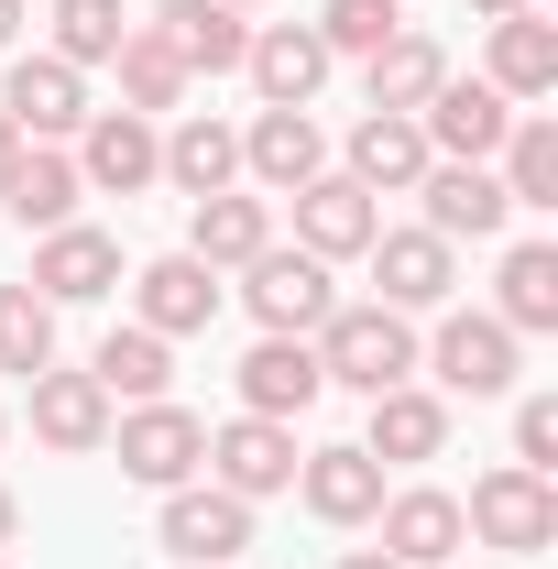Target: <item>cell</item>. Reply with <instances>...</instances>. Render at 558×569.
<instances>
[{
    "mask_svg": "<svg viewBox=\"0 0 558 569\" xmlns=\"http://www.w3.org/2000/svg\"><path fill=\"white\" fill-rule=\"evenodd\" d=\"M307 351H318L329 383L383 395V383H417V318H395V307H329Z\"/></svg>",
    "mask_w": 558,
    "mask_h": 569,
    "instance_id": "obj_1",
    "label": "cell"
},
{
    "mask_svg": "<svg viewBox=\"0 0 558 569\" xmlns=\"http://www.w3.org/2000/svg\"><path fill=\"white\" fill-rule=\"evenodd\" d=\"M417 361L438 372V395H471V406H492V395H515V361H526V340H515L492 307H438V340H417Z\"/></svg>",
    "mask_w": 558,
    "mask_h": 569,
    "instance_id": "obj_2",
    "label": "cell"
},
{
    "mask_svg": "<svg viewBox=\"0 0 558 569\" xmlns=\"http://www.w3.org/2000/svg\"><path fill=\"white\" fill-rule=\"evenodd\" d=\"M460 526H471L482 548H504V559H548V548H558V482L504 460V471H482V482H471Z\"/></svg>",
    "mask_w": 558,
    "mask_h": 569,
    "instance_id": "obj_3",
    "label": "cell"
},
{
    "mask_svg": "<svg viewBox=\"0 0 558 569\" xmlns=\"http://www.w3.org/2000/svg\"><path fill=\"white\" fill-rule=\"evenodd\" d=\"M241 307L263 318V340H318V318L340 307V284H329V263H318V252L263 241V252L241 263Z\"/></svg>",
    "mask_w": 558,
    "mask_h": 569,
    "instance_id": "obj_4",
    "label": "cell"
},
{
    "mask_svg": "<svg viewBox=\"0 0 558 569\" xmlns=\"http://www.w3.org/2000/svg\"><path fill=\"white\" fill-rule=\"evenodd\" d=\"M110 449H121V482L142 493H176V482H198V460H209V427L187 417L176 395H153L132 417H110Z\"/></svg>",
    "mask_w": 558,
    "mask_h": 569,
    "instance_id": "obj_5",
    "label": "cell"
},
{
    "mask_svg": "<svg viewBox=\"0 0 558 569\" xmlns=\"http://www.w3.org/2000/svg\"><path fill=\"white\" fill-rule=\"evenodd\" d=\"M361 263H372V284H383L372 307H395V318H438V307L460 296V241H438L427 219L417 230H372Z\"/></svg>",
    "mask_w": 558,
    "mask_h": 569,
    "instance_id": "obj_6",
    "label": "cell"
},
{
    "mask_svg": "<svg viewBox=\"0 0 558 569\" xmlns=\"http://www.w3.org/2000/svg\"><path fill=\"white\" fill-rule=\"evenodd\" d=\"M153 548H176V569H230L252 548V503L219 493V482H176L153 515Z\"/></svg>",
    "mask_w": 558,
    "mask_h": 569,
    "instance_id": "obj_7",
    "label": "cell"
},
{
    "mask_svg": "<svg viewBox=\"0 0 558 569\" xmlns=\"http://www.w3.org/2000/svg\"><path fill=\"white\" fill-rule=\"evenodd\" d=\"M296 460H307V449H296V427H285V417H219L198 471H209L219 493L263 503V493H296Z\"/></svg>",
    "mask_w": 558,
    "mask_h": 569,
    "instance_id": "obj_8",
    "label": "cell"
},
{
    "mask_svg": "<svg viewBox=\"0 0 558 569\" xmlns=\"http://www.w3.org/2000/svg\"><path fill=\"white\" fill-rule=\"evenodd\" d=\"M77 187H88V198H142V187H165V132H153L142 110H88V132H77Z\"/></svg>",
    "mask_w": 558,
    "mask_h": 569,
    "instance_id": "obj_9",
    "label": "cell"
},
{
    "mask_svg": "<svg viewBox=\"0 0 558 569\" xmlns=\"http://www.w3.org/2000/svg\"><path fill=\"white\" fill-rule=\"evenodd\" d=\"M417 132H427V153H438V164H492V153H504V132H515V99L449 67V77H438V99L417 110Z\"/></svg>",
    "mask_w": 558,
    "mask_h": 569,
    "instance_id": "obj_10",
    "label": "cell"
},
{
    "mask_svg": "<svg viewBox=\"0 0 558 569\" xmlns=\"http://www.w3.org/2000/svg\"><path fill=\"white\" fill-rule=\"evenodd\" d=\"M0 110L22 142H77L88 132V77L67 56H0Z\"/></svg>",
    "mask_w": 558,
    "mask_h": 569,
    "instance_id": "obj_11",
    "label": "cell"
},
{
    "mask_svg": "<svg viewBox=\"0 0 558 569\" xmlns=\"http://www.w3.org/2000/svg\"><path fill=\"white\" fill-rule=\"evenodd\" d=\"M329 44H318V22H252V44H241V77H252V99L263 110H307L318 88H329Z\"/></svg>",
    "mask_w": 558,
    "mask_h": 569,
    "instance_id": "obj_12",
    "label": "cell"
},
{
    "mask_svg": "<svg viewBox=\"0 0 558 569\" xmlns=\"http://www.w3.org/2000/svg\"><path fill=\"white\" fill-rule=\"evenodd\" d=\"M372 230H383V198H372V187H350L340 164L296 187V252H318V263H361V252H372Z\"/></svg>",
    "mask_w": 558,
    "mask_h": 569,
    "instance_id": "obj_13",
    "label": "cell"
},
{
    "mask_svg": "<svg viewBox=\"0 0 558 569\" xmlns=\"http://www.w3.org/2000/svg\"><path fill=\"white\" fill-rule=\"evenodd\" d=\"M427 164H438V153H427L417 110H361L350 142H340V176H350V187H372V198H417Z\"/></svg>",
    "mask_w": 558,
    "mask_h": 569,
    "instance_id": "obj_14",
    "label": "cell"
},
{
    "mask_svg": "<svg viewBox=\"0 0 558 569\" xmlns=\"http://www.w3.org/2000/svg\"><path fill=\"white\" fill-rule=\"evenodd\" d=\"M22 395H33V438H44L56 460H88V449H110V417H121V406L99 395V372H67V361H44Z\"/></svg>",
    "mask_w": 558,
    "mask_h": 569,
    "instance_id": "obj_15",
    "label": "cell"
},
{
    "mask_svg": "<svg viewBox=\"0 0 558 569\" xmlns=\"http://www.w3.org/2000/svg\"><path fill=\"white\" fill-rule=\"evenodd\" d=\"M219 296H230V284H219L198 252H153V263L132 274V318L153 329V340H198V329L219 318Z\"/></svg>",
    "mask_w": 558,
    "mask_h": 569,
    "instance_id": "obj_16",
    "label": "cell"
},
{
    "mask_svg": "<svg viewBox=\"0 0 558 569\" xmlns=\"http://www.w3.org/2000/svg\"><path fill=\"white\" fill-rule=\"evenodd\" d=\"M33 296H44V307H99V296H110V284H121V241H110V230H88V219H67V230H44V241H33Z\"/></svg>",
    "mask_w": 558,
    "mask_h": 569,
    "instance_id": "obj_17",
    "label": "cell"
},
{
    "mask_svg": "<svg viewBox=\"0 0 558 569\" xmlns=\"http://www.w3.org/2000/svg\"><path fill=\"white\" fill-rule=\"evenodd\" d=\"M383 559L395 569H449L471 548V526H460V493H438V482H406V493H383Z\"/></svg>",
    "mask_w": 558,
    "mask_h": 569,
    "instance_id": "obj_18",
    "label": "cell"
},
{
    "mask_svg": "<svg viewBox=\"0 0 558 569\" xmlns=\"http://www.w3.org/2000/svg\"><path fill=\"white\" fill-rule=\"evenodd\" d=\"M372 417H361V449L383 460V471H417L449 449V395H427V383H383V395H361Z\"/></svg>",
    "mask_w": 558,
    "mask_h": 569,
    "instance_id": "obj_19",
    "label": "cell"
},
{
    "mask_svg": "<svg viewBox=\"0 0 558 569\" xmlns=\"http://www.w3.org/2000/svg\"><path fill=\"white\" fill-rule=\"evenodd\" d=\"M241 176H252L263 198H296L307 176H329V132H318V110H252V132H241Z\"/></svg>",
    "mask_w": 558,
    "mask_h": 569,
    "instance_id": "obj_20",
    "label": "cell"
},
{
    "mask_svg": "<svg viewBox=\"0 0 558 569\" xmlns=\"http://www.w3.org/2000/svg\"><path fill=\"white\" fill-rule=\"evenodd\" d=\"M296 503H307L318 526H372V515H383V460H372L361 438L307 449V460H296Z\"/></svg>",
    "mask_w": 558,
    "mask_h": 569,
    "instance_id": "obj_21",
    "label": "cell"
},
{
    "mask_svg": "<svg viewBox=\"0 0 558 569\" xmlns=\"http://www.w3.org/2000/svg\"><path fill=\"white\" fill-rule=\"evenodd\" d=\"M142 33H153L187 77H241V44H252V22H241L230 0H165Z\"/></svg>",
    "mask_w": 558,
    "mask_h": 569,
    "instance_id": "obj_22",
    "label": "cell"
},
{
    "mask_svg": "<svg viewBox=\"0 0 558 569\" xmlns=\"http://www.w3.org/2000/svg\"><path fill=\"white\" fill-rule=\"evenodd\" d=\"M230 383H241V417H285V427L329 395V372H318V351H307V340H252Z\"/></svg>",
    "mask_w": 558,
    "mask_h": 569,
    "instance_id": "obj_23",
    "label": "cell"
},
{
    "mask_svg": "<svg viewBox=\"0 0 558 569\" xmlns=\"http://www.w3.org/2000/svg\"><path fill=\"white\" fill-rule=\"evenodd\" d=\"M417 198H427V230H438V241H492V230L515 219V198H504L492 164H427Z\"/></svg>",
    "mask_w": 558,
    "mask_h": 569,
    "instance_id": "obj_24",
    "label": "cell"
},
{
    "mask_svg": "<svg viewBox=\"0 0 558 569\" xmlns=\"http://www.w3.org/2000/svg\"><path fill=\"white\" fill-rule=\"evenodd\" d=\"M263 241H275V198H241V187H219V198H187V252H198L209 274H241Z\"/></svg>",
    "mask_w": 558,
    "mask_h": 569,
    "instance_id": "obj_25",
    "label": "cell"
},
{
    "mask_svg": "<svg viewBox=\"0 0 558 569\" xmlns=\"http://www.w3.org/2000/svg\"><path fill=\"white\" fill-rule=\"evenodd\" d=\"M438 77H449V44L406 22V33H383V44L361 56V99H372V110H427Z\"/></svg>",
    "mask_w": 558,
    "mask_h": 569,
    "instance_id": "obj_26",
    "label": "cell"
},
{
    "mask_svg": "<svg viewBox=\"0 0 558 569\" xmlns=\"http://www.w3.org/2000/svg\"><path fill=\"white\" fill-rule=\"evenodd\" d=\"M77 198H88V187H77V153H67V142H22V164H11L0 209L44 241V230H67V219H77Z\"/></svg>",
    "mask_w": 558,
    "mask_h": 569,
    "instance_id": "obj_27",
    "label": "cell"
},
{
    "mask_svg": "<svg viewBox=\"0 0 558 569\" xmlns=\"http://www.w3.org/2000/svg\"><path fill=\"white\" fill-rule=\"evenodd\" d=\"M165 187H176V198H219V187H241V132L209 121V110H176V132H165Z\"/></svg>",
    "mask_w": 558,
    "mask_h": 569,
    "instance_id": "obj_28",
    "label": "cell"
},
{
    "mask_svg": "<svg viewBox=\"0 0 558 569\" xmlns=\"http://www.w3.org/2000/svg\"><path fill=\"white\" fill-rule=\"evenodd\" d=\"M492 318H504L515 340L558 329V241H515V252H504V274H492Z\"/></svg>",
    "mask_w": 558,
    "mask_h": 569,
    "instance_id": "obj_29",
    "label": "cell"
},
{
    "mask_svg": "<svg viewBox=\"0 0 558 569\" xmlns=\"http://www.w3.org/2000/svg\"><path fill=\"white\" fill-rule=\"evenodd\" d=\"M88 372H99V395H110V406H153V395H165V383H176V340H153V329H110V340H99V351H88Z\"/></svg>",
    "mask_w": 558,
    "mask_h": 569,
    "instance_id": "obj_30",
    "label": "cell"
},
{
    "mask_svg": "<svg viewBox=\"0 0 558 569\" xmlns=\"http://www.w3.org/2000/svg\"><path fill=\"white\" fill-rule=\"evenodd\" d=\"M482 88H504V99H548V88H558V22L504 11V22H492V77H482Z\"/></svg>",
    "mask_w": 558,
    "mask_h": 569,
    "instance_id": "obj_31",
    "label": "cell"
},
{
    "mask_svg": "<svg viewBox=\"0 0 558 569\" xmlns=\"http://www.w3.org/2000/svg\"><path fill=\"white\" fill-rule=\"evenodd\" d=\"M492 176H504L515 209H558V121H548V110H515V132H504V153H492Z\"/></svg>",
    "mask_w": 558,
    "mask_h": 569,
    "instance_id": "obj_32",
    "label": "cell"
},
{
    "mask_svg": "<svg viewBox=\"0 0 558 569\" xmlns=\"http://www.w3.org/2000/svg\"><path fill=\"white\" fill-rule=\"evenodd\" d=\"M110 77H121V110H142V121H176V110H187V67H176V56H165V44H153L142 22L121 33Z\"/></svg>",
    "mask_w": 558,
    "mask_h": 569,
    "instance_id": "obj_33",
    "label": "cell"
},
{
    "mask_svg": "<svg viewBox=\"0 0 558 569\" xmlns=\"http://www.w3.org/2000/svg\"><path fill=\"white\" fill-rule=\"evenodd\" d=\"M44 361H56V307H44L33 284H0V372L33 383Z\"/></svg>",
    "mask_w": 558,
    "mask_h": 569,
    "instance_id": "obj_34",
    "label": "cell"
},
{
    "mask_svg": "<svg viewBox=\"0 0 558 569\" xmlns=\"http://www.w3.org/2000/svg\"><path fill=\"white\" fill-rule=\"evenodd\" d=\"M121 33H132V22H121V0H56V44H44V56H67V67L88 77V67H110V56H121Z\"/></svg>",
    "mask_w": 558,
    "mask_h": 569,
    "instance_id": "obj_35",
    "label": "cell"
},
{
    "mask_svg": "<svg viewBox=\"0 0 558 569\" xmlns=\"http://www.w3.org/2000/svg\"><path fill=\"white\" fill-rule=\"evenodd\" d=\"M383 33H406V0H318V44L329 56H372Z\"/></svg>",
    "mask_w": 558,
    "mask_h": 569,
    "instance_id": "obj_36",
    "label": "cell"
},
{
    "mask_svg": "<svg viewBox=\"0 0 558 569\" xmlns=\"http://www.w3.org/2000/svg\"><path fill=\"white\" fill-rule=\"evenodd\" d=\"M515 471H558V395L515 406Z\"/></svg>",
    "mask_w": 558,
    "mask_h": 569,
    "instance_id": "obj_37",
    "label": "cell"
},
{
    "mask_svg": "<svg viewBox=\"0 0 558 569\" xmlns=\"http://www.w3.org/2000/svg\"><path fill=\"white\" fill-rule=\"evenodd\" d=\"M0 56H22V0H0Z\"/></svg>",
    "mask_w": 558,
    "mask_h": 569,
    "instance_id": "obj_38",
    "label": "cell"
},
{
    "mask_svg": "<svg viewBox=\"0 0 558 569\" xmlns=\"http://www.w3.org/2000/svg\"><path fill=\"white\" fill-rule=\"evenodd\" d=\"M11 164H22V132H11V110H0V187H11Z\"/></svg>",
    "mask_w": 558,
    "mask_h": 569,
    "instance_id": "obj_39",
    "label": "cell"
},
{
    "mask_svg": "<svg viewBox=\"0 0 558 569\" xmlns=\"http://www.w3.org/2000/svg\"><path fill=\"white\" fill-rule=\"evenodd\" d=\"M11 526H22V503H11V482H0V548H11Z\"/></svg>",
    "mask_w": 558,
    "mask_h": 569,
    "instance_id": "obj_40",
    "label": "cell"
},
{
    "mask_svg": "<svg viewBox=\"0 0 558 569\" xmlns=\"http://www.w3.org/2000/svg\"><path fill=\"white\" fill-rule=\"evenodd\" d=\"M471 11H482V22H504V11H537V0H471Z\"/></svg>",
    "mask_w": 558,
    "mask_h": 569,
    "instance_id": "obj_41",
    "label": "cell"
},
{
    "mask_svg": "<svg viewBox=\"0 0 558 569\" xmlns=\"http://www.w3.org/2000/svg\"><path fill=\"white\" fill-rule=\"evenodd\" d=\"M340 569H395V559H383V548H350V559Z\"/></svg>",
    "mask_w": 558,
    "mask_h": 569,
    "instance_id": "obj_42",
    "label": "cell"
},
{
    "mask_svg": "<svg viewBox=\"0 0 558 569\" xmlns=\"http://www.w3.org/2000/svg\"><path fill=\"white\" fill-rule=\"evenodd\" d=\"M0 438H11V406H0Z\"/></svg>",
    "mask_w": 558,
    "mask_h": 569,
    "instance_id": "obj_43",
    "label": "cell"
},
{
    "mask_svg": "<svg viewBox=\"0 0 558 569\" xmlns=\"http://www.w3.org/2000/svg\"><path fill=\"white\" fill-rule=\"evenodd\" d=\"M230 11H252V0H230Z\"/></svg>",
    "mask_w": 558,
    "mask_h": 569,
    "instance_id": "obj_44",
    "label": "cell"
},
{
    "mask_svg": "<svg viewBox=\"0 0 558 569\" xmlns=\"http://www.w3.org/2000/svg\"><path fill=\"white\" fill-rule=\"evenodd\" d=\"M0 569H11V559H0Z\"/></svg>",
    "mask_w": 558,
    "mask_h": 569,
    "instance_id": "obj_45",
    "label": "cell"
},
{
    "mask_svg": "<svg viewBox=\"0 0 558 569\" xmlns=\"http://www.w3.org/2000/svg\"><path fill=\"white\" fill-rule=\"evenodd\" d=\"M449 569H460V559H449Z\"/></svg>",
    "mask_w": 558,
    "mask_h": 569,
    "instance_id": "obj_46",
    "label": "cell"
}]
</instances>
